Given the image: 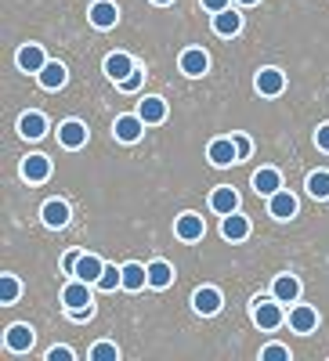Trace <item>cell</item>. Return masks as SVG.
Masks as SVG:
<instances>
[{"label": "cell", "instance_id": "30bf717a", "mask_svg": "<svg viewBox=\"0 0 329 361\" xmlns=\"http://www.w3.org/2000/svg\"><path fill=\"white\" fill-rule=\"evenodd\" d=\"M102 271H105V264H102L95 253H80V260H76V271H73V275H76V279H83V282H91V286H98Z\"/></svg>", "mask_w": 329, "mask_h": 361}, {"label": "cell", "instance_id": "ffe728a7", "mask_svg": "<svg viewBox=\"0 0 329 361\" xmlns=\"http://www.w3.org/2000/svg\"><path fill=\"white\" fill-rule=\"evenodd\" d=\"M272 296L279 300V304H297V296H301V282H297V275H279L275 286H272Z\"/></svg>", "mask_w": 329, "mask_h": 361}, {"label": "cell", "instance_id": "4fadbf2b", "mask_svg": "<svg viewBox=\"0 0 329 361\" xmlns=\"http://www.w3.org/2000/svg\"><path fill=\"white\" fill-rule=\"evenodd\" d=\"M58 141H62L66 148H83L87 145V127L80 123V119H66V123L58 127Z\"/></svg>", "mask_w": 329, "mask_h": 361}, {"label": "cell", "instance_id": "9a60e30c", "mask_svg": "<svg viewBox=\"0 0 329 361\" xmlns=\"http://www.w3.org/2000/svg\"><path fill=\"white\" fill-rule=\"evenodd\" d=\"M44 66H47V58H44V47L40 44H25L18 51V69L22 73H40Z\"/></svg>", "mask_w": 329, "mask_h": 361}, {"label": "cell", "instance_id": "74e56055", "mask_svg": "<svg viewBox=\"0 0 329 361\" xmlns=\"http://www.w3.org/2000/svg\"><path fill=\"white\" fill-rule=\"evenodd\" d=\"M315 145L322 148V152H329V123H322V127L315 130Z\"/></svg>", "mask_w": 329, "mask_h": 361}, {"label": "cell", "instance_id": "7402d4cb", "mask_svg": "<svg viewBox=\"0 0 329 361\" xmlns=\"http://www.w3.org/2000/svg\"><path fill=\"white\" fill-rule=\"evenodd\" d=\"M268 209H272V217L275 221H289V217H297V199L289 195V192H275L272 195V202H268Z\"/></svg>", "mask_w": 329, "mask_h": 361}, {"label": "cell", "instance_id": "836d02e7", "mask_svg": "<svg viewBox=\"0 0 329 361\" xmlns=\"http://www.w3.org/2000/svg\"><path fill=\"white\" fill-rule=\"evenodd\" d=\"M73 322H91L95 318V304H87V307H66Z\"/></svg>", "mask_w": 329, "mask_h": 361}, {"label": "cell", "instance_id": "5bb4252c", "mask_svg": "<svg viewBox=\"0 0 329 361\" xmlns=\"http://www.w3.org/2000/svg\"><path fill=\"white\" fill-rule=\"evenodd\" d=\"M279 188H282V177H279V170L264 166V170H257V173H253V192H257V195H268V199H272Z\"/></svg>", "mask_w": 329, "mask_h": 361}, {"label": "cell", "instance_id": "83f0119b", "mask_svg": "<svg viewBox=\"0 0 329 361\" xmlns=\"http://www.w3.org/2000/svg\"><path fill=\"white\" fill-rule=\"evenodd\" d=\"M145 286H148V267H141V264H124V289L138 293V289H145Z\"/></svg>", "mask_w": 329, "mask_h": 361}, {"label": "cell", "instance_id": "4dcf8cb0", "mask_svg": "<svg viewBox=\"0 0 329 361\" xmlns=\"http://www.w3.org/2000/svg\"><path fill=\"white\" fill-rule=\"evenodd\" d=\"M116 286H124V267H105V271H102V279H98V289L112 293Z\"/></svg>", "mask_w": 329, "mask_h": 361}, {"label": "cell", "instance_id": "cb8c5ba5", "mask_svg": "<svg viewBox=\"0 0 329 361\" xmlns=\"http://www.w3.org/2000/svg\"><path fill=\"white\" fill-rule=\"evenodd\" d=\"M138 116L145 119L148 127H152V123H163V119H167V102H163V98H141Z\"/></svg>", "mask_w": 329, "mask_h": 361}, {"label": "cell", "instance_id": "2e32d148", "mask_svg": "<svg viewBox=\"0 0 329 361\" xmlns=\"http://www.w3.org/2000/svg\"><path fill=\"white\" fill-rule=\"evenodd\" d=\"M18 134H22L25 141H40V137L47 134V119H44L40 112H25V116L18 119Z\"/></svg>", "mask_w": 329, "mask_h": 361}, {"label": "cell", "instance_id": "8992f818", "mask_svg": "<svg viewBox=\"0 0 329 361\" xmlns=\"http://www.w3.org/2000/svg\"><path fill=\"white\" fill-rule=\"evenodd\" d=\"M131 73H134V58H131V54L112 51V54L105 58V76H109V80H116V83H119V80H127Z\"/></svg>", "mask_w": 329, "mask_h": 361}, {"label": "cell", "instance_id": "d590c367", "mask_svg": "<svg viewBox=\"0 0 329 361\" xmlns=\"http://www.w3.org/2000/svg\"><path fill=\"white\" fill-rule=\"evenodd\" d=\"M232 137H235V148H239V163H243V159L250 156L253 145H250V137H243V134H232Z\"/></svg>", "mask_w": 329, "mask_h": 361}, {"label": "cell", "instance_id": "b9f144b4", "mask_svg": "<svg viewBox=\"0 0 329 361\" xmlns=\"http://www.w3.org/2000/svg\"><path fill=\"white\" fill-rule=\"evenodd\" d=\"M152 4H174V0H152Z\"/></svg>", "mask_w": 329, "mask_h": 361}, {"label": "cell", "instance_id": "277c9868", "mask_svg": "<svg viewBox=\"0 0 329 361\" xmlns=\"http://www.w3.org/2000/svg\"><path fill=\"white\" fill-rule=\"evenodd\" d=\"M148 123L134 112V116H116V123H112V134L119 137V141H127V145H134L138 137H141V130H145Z\"/></svg>", "mask_w": 329, "mask_h": 361}, {"label": "cell", "instance_id": "e0dca14e", "mask_svg": "<svg viewBox=\"0 0 329 361\" xmlns=\"http://www.w3.org/2000/svg\"><path fill=\"white\" fill-rule=\"evenodd\" d=\"M40 217H44V224H47V228H66V224H69V202H62V199L44 202Z\"/></svg>", "mask_w": 329, "mask_h": 361}, {"label": "cell", "instance_id": "484cf974", "mask_svg": "<svg viewBox=\"0 0 329 361\" xmlns=\"http://www.w3.org/2000/svg\"><path fill=\"white\" fill-rule=\"evenodd\" d=\"M22 177L25 180H47L51 177V159L47 156H29L22 163Z\"/></svg>", "mask_w": 329, "mask_h": 361}, {"label": "cell", "instance_id": "d6986e66", "mask_svg": "<svg viewBox=\"0 0 329 361\" xmlns=\"http://www.w3.org/2000/svg\"><path fill=\"white\" fill-rule=\"evenodd\" d=\"M87 18H91L95 29H112L119 22V11H116V4H109V0H98V4L87 11Z\"/></svg>", "mask_w": 329, "mask_h": 361}, {"label": "cell", "instance_id": "ab89813d", "mask_svg": "<svg viewBox=\"0 0 329 361\" xmlns=\"http://www.w3.org/2000/svg\"><path fill=\"white\" fill-rule=\"evenodd\" d=\"M76 260H80V253H66L62 257V271H66V275H73V271H76Z\"/></svg>", "mask_w": 329, "mask_h": 361}, {"label": "cell", "instance_id": "3957f363", "mask_svg": "<svg viewBox=\"0 0 329 361\" xmlns=\"http://www.w3.org/2000/svg\"><path fill=\"white\" fill-rule=\"evenodd\" d=\"M174 235L181 238V243H199V238L206 235V224H203L199 214H181L174 221Z\"/></svg>", "mask_w": 329, "mask_h": 361}, {"label": "cell", "instance_id": "6da1fadb", "mask_svg": "<svg viewBox=\"0 0 329 361\" xmlns=\"http://www.w3.org/2000/svg\"><path fill=\"white\" fill-rule=\"evenodd\" d=\"M253 322L264 329V333L279 329V325H282V307H279V300H257V304H253Z\"/></svg>", "mask_w": 329, "mask_h": 361}, {"label": "cell", "instance_id": "9c48e42d", "mask_svg": "<svg viewBox=\"0 0 329 361\" xmlns=\"http://www.w3.org/2000/svg\"><path fill=\"white\" fill-rule=\"evenodd\" d=\"M221 235L228 238V243H243V238L250 235V221H246V217L235 209V214L221 217Z\"/></svg>", "mask_w": 329, "mask_h": 361}, {"label": "cell", "instance_id": "f35d334b", "mask_svg": "<svg viewBox=\"0 0 329 361\" xmlns=\"http://www.w3.org/2000/svg\"><path fill=\"white\" fill-rule=\"evenodd\" d=\"M203 8L217 15V11H225V8H232V0H203Z\"/></svg>", "mask_w": 329, "mask_h": 361}, {"label": "cell", "instance_id": "d6a6232c", "mask_svg": "<svg viewBox=\"0 0 329 361\" xmlns=\"http://www.w3.org/2000/svg\"><path fill=\"white\" fill-rule=\"evenodd\" d=\"M286 357H289V350L282 343H272V347L261 350V361H286Z\"/></svg>", "mask_w": 329, "mask_h": 361}, {"label": "cell", "instance_id": "60d3db41", "mask_svg": "<svg viewBox=\"0 0 329 361\" xmlns=\"http://www.w3.org/2000/svg\"><path fill=\"white\" fill-rule=\"evenodd\" d=\"M239 4H246V8H250V4H257V0H239Z\"/></svg>", "mask_w": 329, "mask_h": 361}, {"label": "cell", "instance_id": "ba28073f", "mask_svg": "<svg viewBox=\"0 0 329 361\" xmlns=\"http://www.w3.org/2000/svg\"><path fill=\"white\" fill-rule=\"evenodd\" d=\"M62 304L66 307H87V304H95V300H91V282H83V279L69 282L62 289Z\"/></svg>", "mask_w": 329, "mask_h": 361}, {"label": "cell", "instance_id": "4316f807", "mask_svg": "<svg viewBox=\"0 0 329 361\" xmlns=\"http://www.w3.org/2000/svg\"><path fill=\"white\" fill-rule=\"evenodd\" d=\"M170 282H174V267L167 260H152V264H148V286H152V289H167Z\"/></svg>", "mask_w": 329, "mask_h": 361}, {"label": "cell", "instance_id": "7a4b0ae2", "mask_svg": "<svg viewBox=\"0 0 329 361\" xmlns=\"http://www.w3.org/2000/svg\"><path fill=\"white\" fill-rule=\"evenodd\" d=\"M206 159H210L214 166H232V163H239L235 137H217V141H210V148H206Z\"/></svg>", "mask_w": 329, "mask_h": 361}, {"label": "cell", "instance_id": "603a6c76", "mask_svg": "<svg viewBox=\"0 0 329 361\" xmlns=\"http://www.w3.org/2000/svg\"><path fill=\"white\" fill-rule=\"evenodd\" d=\"M315 325H318V314H315L308 304H297V307L289 311V329H293V333H311Z\"/></svg>", "mask_w": 329, "mask_h": 361}, {"label": "cell", "instance_id": "1f68e13d", "mask_svg": "<svg viewBox=\"0 0 329 361\" xmlns=\"http://www.w3.org/2000/svg\"><path fill=\"white\" fill-rule=\"evenodd\" d=\"M116 357H119L116 343H95L91 347V361H116Z\"/></svg>", "mask_w": 329, "mask_h": 361}, {"label": "cell", "instance_id": "7c38bea8", "mask_svg": "<svg viewBox=\"0 0 329 361\" xmlns=\"http://www.w3.org/2000/svg\"><path fill=\"white\" fill-rule=\"evenodd\" d=\"M210 209H214V214H221V217L235 214V209H239V192L228 188V185L214 188V195H210Z\"/></svg>", "mask_w": 329, "mask_h": 361}, {"label": "cell", "instance_id": "8fae6325", "mask_svg": "<svg viewBox=\"0 0 329 361\" xmlns=\"http://www.w3.org/2000/svg\"><path fill=\"white\" fill-rule=\"evenodd\" d=\"M206 69H210V58H206L203 47H189V51H181V73H185V76H203Z\"/></svg>", "mask_w": 329, "mask_h": 361}, {"label": "cell", "instance_id": "e575fe53", "mask_svg": "<svg viewBox=\"0 0 329 361\" xmlns=\"http://www.w3.org/2000/svg\"><path fill=\"white\" fill-rule=\"evenodd\" d=\"M141 76H145V69L134 66V73H131L127 80H119V87H124V90H138V87H141Z\"/></svg>", "mask_w": 329, "mask_h": 361}, {"label": "cell", "instance_id": "52a82bcc", "mask_svg": "<svg viewBox=\"0 0 329 361\" xmlns=\"http://www.w3.org/2000/svg\"><path fill=\"white\" fill-rule=\"evenodd\" d=\"M253 87H257V94H268V98H275V94H282V87H286V76H282L279 69H261V73H257V80H253Z\"/></svg>", "mask_w": 329, "mask_h": 361}, {"label": "cell", "instance_id": "d4e9b609", "mask_svg": "<svg viewBox=\"0 0 329 361\" xmlns=\"http://www.w3.org/2000/svg\"><path fill=\"white\" fill-rule=\"evenodd\" d=\"M37 76H40V87H44V90H58V87L66 83V76H69V73H66V66H62V62H47Z\"/></svg>", "mask_w": 329, "mask_h": 361}, {"label": "cell", "instance_id": "5b68a950", "mask_svg": "<svg viewBox=\"0 0 329 361\" xmlns=\"http://www.w3.org/2000/svg\"><path fill=\"white\" fill-rule=\"evenodd\" d=\"M33 340H37V333H33V329H29V325H11L8 329V333H4V347L11 350V354H22V350H29V347H33Z\"/></svg>", "mask_w": 329, "mask_h": 361}, {"label": "cell", "instance_id": "44dd1931", "mask_svg": "<svg viewBox=\"0 0 329 361\" xmlns=\"http://www.w3.org/2000/svg\"><path fill=\"white\" fill-rule=\"evenodd\" d=\"M239 29H243V15H239V11L225 8V11L214 15V33H217V37H235Z\"/></svg>", "mask_w": 329, "mask_h": 361}, {"label": "cell", "instance_id": "f1b7e54d", "mask_svg": "<svg viewBox=\"0 0 329 361\" xmlns=\"http://www.w3.org/2000/svg\"><path fill=\"white\" fill-rule=\"evenodd\" d=\"M308 195H315V199H329V170H315V173H308Z\"/></svg>", "mask_w": 329, "mask_h": 361}, {"label": "cell", "instance_id": "f546056e", "mask_svg": "<svg viewBox=\"0 0 329 361\" xmlns=\"http://www.w3.org/2000/svg\"><path fill=\"white\" fill-rule=\"evenodd\" d=\"M18 293H22V286H18L15 275H4V279H0V304H15Z\"/></svg>", "mask_w": 329, "mask_h": 361}, {"label": "cell", "instance_id": "8d00e7d4", "mask_svg": "<svg viewBox=\"0 0 329 361\" xmlns=\"http://www.w3.org/2000/svg\"><path fill=\"white\" fill-rule=\"evenodd\" d=\"M47 361H73V350L69 347H51L47 350Z\"/></svg>", "mask_w": 329, "mask_h": 361}, {"label": "cell", "instance_id": "ac0fdd59", "mask_svg": "<svg viewBox=\"0 0 329 361\" xmlns=\"http://www.w3.org/2000/svg\"><path fill=\"white\" fill-rule=\"evenodd\" d=\"M192 307H196L199 314H217V311H221V293H217L214 286H203V289H196V296H192Z\"/></svg>", "mask_w": 329, "mask_h": 361}]
</instances>
